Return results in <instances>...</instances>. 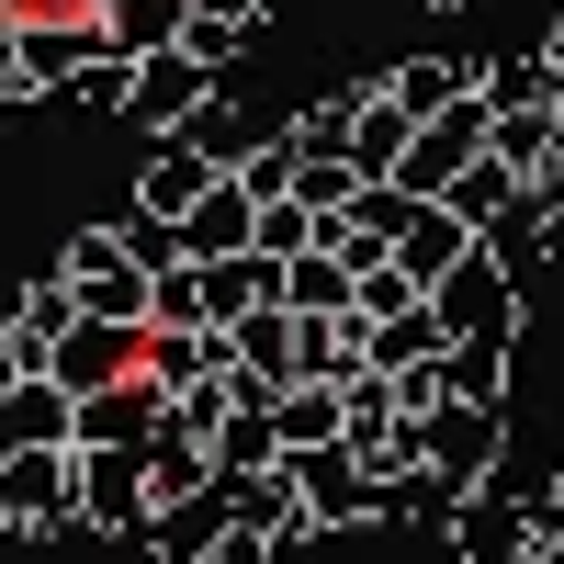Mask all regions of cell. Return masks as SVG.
<instances>
[{
  "mask_svg": "<svg viewBox=\"0 0 564 564\" xmlns=\"http://www.w3.org/2000/svg\"><path fill=\"white\" fill-rule=\"evenodd\" d=\"M0 531H12V542L90 531V508H79V441H0Z\"/></svg>",
  "mask_w": 564,
  "mask_h": 564,
  "instance_id": "1",
  "label": "cell"
},
{
  "mask_svg": "<svg viewBox=\"0 0 564 564\" xmlns=\"http://www.w3.org/2000/svg\"><path fill=\"white\" fill-rule=\"evenodd\" d=\"M102 45V12H45V23H0V102L34 113L79 79V57Z\"/></svg>",
  "mask_w": 564,
  "mask_h": 564,
  "instance_id": "2",
  "label": "cell"
},
{
  "mask_svg": "<svg viewBox=\"0 0 564 564\" xmlns=\"http://www.w3.org/2000/svg\"><path fill=\"white\" fill-rule=\"evenodd\" d=\"M430 305L452 316V339H520V327H531L520 249H508V238H486L475 260H452V271H441V294H430Z\"/></svg>",
  "mask_w": 564,
  "mask_h": 564,
  "instance_id": "3",
  "label": "cell"
},
{
  "mask_svg": "<svg viewBox=\"0 0 564 564\" xmlns=\"http://www.w3.org/2000/svg\"><path fill=\"white\" fill-rule=\"evenodd\" d=\"M79 508H90L102 542H148V520H159L148 441H79Z\"/></svg>",
  "mask_w": 564,
  "mask_h": 564,
  "instance_id": "4",
  "label": "cell"
},
{
  "mask_svg": "<svg viewBox=\"0 0 564 564\" xmlns=\"http://www.w3.org/2000/svg\"><path fill=\"white\" fill-rule=\"evenodd\" d=\"M79 316H90L79 271H68V260H34V271H23V294H12V327H0V372H45Z\"/></svg>",
  "mask_w": 564,
  "mask_h": 564,
  "instance_id": "5",
  "label": "cell"
},
{
  "mask_svg": "<svg viewBox=\"0 0 564 564\" xmlns=\"http://www.w3.org/2000/svg\"><path fill=\"white\" fill-rule=\"evenodd\" d=\"M215 90H226L215 57H193V45H148V57H135V102H124V124H135V135H170V124H193Z\"/></svg>",
  "mask_w": 564,
  "mask_h": 564,
  "instance_id": "6",
  "label": "cell"
},
{
  "mask_svg": "<svg viewBox=\"0 0 564 564\" xmlns=\"http://www.w3.org/2000/svg\"><path fill=\"white\" fill-rule=\"evenodd\" d=\"M430 463H452L463 486H497V475H508V406L441 395V406H430Z\"/></svg>",
  "mask_w": 564,
  "mask_h": 564,
  "instance_id": "7",
  "label": "cell"
},
{
  "mask_svg": "<svg viewBox=\"0 0 564 564\" xmlns=\"http://www.w3.org/2000/svg\"><path fill=\"white\" fill-rule=\"evenodd\" d=\"M45 372H57L68 395H102V384H124V372H148V327H135V316H79Z\"/></svg>",
  "mask_w": 564,
  "mask_h": 564,
  "instance_id": "8",
  "label": "cell"
},
{
  "mask_svg": "<svg viewBox=\"0 0 564 564\" xmlns=\"http://www.w3.org/2000/svg\"><path fill=\"white\" fill-rule=\"evenodd\" d=\"M486 238H497V226H475V215H463V204L441 193V204H417V215H406V238H395V260H406L417 282H430V294H441V271H452V260H475Z\"/></svg>",
  "mask_w": 564,
  "mask_h": 564,
  "instance_id": "9",
  "label": "cell"
},
{
  "mask_svg": "<svg viewBox=\"0 0 564 564\" xmlns=\"http://www.w3.org/2000/svg\"><path fill=\"white\" fill-rule=\"evenodd\" d=\"M452 553H475V564H508V553H531V486H520V475L475 486V508H463Z\"/></svg>",
  "mask_w": 564,
  "mask_h": 564,
  "instance_id": "10",
  "label": "cell"
},
{
  "mask_svg": "<svg viewBox=\"0 0 564 564\" xmlns=\"http://www.w3.org/2000/svg\"><path fill=\"white\" fill-rule=\"evenodd\" d=\"M0 441H79V395L57 372H0Z\"/></svg>",
  "mask_w": 564,
  "mask_h": 564,
  "instance_id": "11",
  "label": "cell"
},
{
  "mask_svg": "<svg viewBox=\"0 0 564 564\" xmlns=\"http://www.w3.org/2000/svg\"><path fill=\"white\" fill-rule=\"evenodd\" d=\"M215 181H226V170H215V159H204L181 124H170V135H148V170H135V193H148L159 215H193V204L215 193Z\"/></svg>",
  "mask_w": 564,
  "mask_h": 564,
  "instance_id": "12",
  "label": "cell"
},
{
  "mask_svg": "<svg viewBox=\"0 0 564 564\" xmlns=\"http://www.w3.org/2000/svg\"><path fill=\"white\" fill-rule=\"evenodd\" d=\"M159 417H170V384H159V372H124V384L79 395V441H148Z\"/></svg>",
  "mask_w": 564,
  "mask_h": 564,
  "instance_id": "13",
  "label": "cell"
},
{
  "mask_svg": "<svg viewBox=\"0 0 564 564\" xmlns=\"http://www.w3.org/2000/svg\"><path fill=\"white\" fill-rule=\"evenodd\" d=\"M181 238H193V260H226V249H260V193H249L238 170H226L215 193H204L193 215H181Z\"/></svg>",
  "mask_w": 564,
  "mask_h": 564,
  "instance_id": "14",
  "label": "cell"
},
{
  "mask_svg": "<svg viewBox=\"0 0 564 564\" xmlns=\"http://www.w3.org/2000/svg\"><path fill=\"white\" fill-rule=\"evenodd\" d=\"M226 531H238V508H226V486H204V497H159V520H148V553H215Z\"/></svg>",
  "mask_w": 564,
  "mask_h": 564,
  "instance_id": "15",
  "label": "cell"
},
{
  "mask_svg": "<svg viewBox=\"0 0 564 564\" xmlns=\"http://www.w3.org/2000/svg\"><path fill=\"white\" fill-rule=\"evenodd\" d=\"M350 90H361V135H350V159H361V170H406V148H417V113L395 102L384 79H350Z\"/></svg>",
  "mask_w": 564,
  "mask_h": 564,
  "instance_id": "16",
  "label": "cell"
},
{
  "mask_svg": "<svg viewBox=\"0 0 564 564\" xmlns=\"http://www.w3.org/2000/svg\"><path fill=\"white\" fill-rule=\"evenodd\" d=\"M282 294H294L305 316H339V305L361 294V260H350V249H327V238H316V249H294V260H282Z\"/></svg>",
  "mask_w": 564,
  "mask_h": 564,
  "instance_id": "17",
  "label": "cell"
},
{
  "mask_svg": "<svg viewBox=\"0 0 564 564\" xmlns=\"http://www.w3.org/2000/svg\"><path fill=\"white\" fill-rule=\"evenodd\" d=\"M57 102H68V113H90V124H102V113L124 124V102H135V57H124V45L102 34V45H90V57H79V79L57 90Z\"/></svg>",
  "mask_w": 564,
  "mask_h": 564,
  "instance_id": "18",
  "label": "cell"
},
{
  "mask_svg": "<svg viewBox=\"0 0 564 564\" xmlns=\"http://www.w3.org/2000/svg\"><path fill=\"white\" fill-rule=\"evenodd\" d=\"M384 90H395L406 113H452L463 90H475V57H395V68H384Z\"/></svg>",
  "mask_w": 564,
  "mask_h": 564,
  "instance_id": "19",
  "label": "cell"
},
{
  "mask_svg": "<svg viewBox=\"0 0 564 564\" xmlns=\"http://www.w3.org/2000/svg\"><path fill=\"white\" fill-rule=\"evenodd\" d=\"M181 135H193V148H204L215 170H249V148H260L271 124H249V113H238V90H215V102H204L193 124H181Z\"/></svg>",
  "mask_w": 564,
  "mask_h": 564,
  "instance_id": "20",
  "label": "cell"
},
{
  "mask_svg": "<svg viewBox=\"0 0 564 564\" xmlns=\"http://www.w3.org/2000/svg\"><path fill=\"white\" fill-rule=\"evenodd\" d=\"M452 204H463V215H475V226H508V215H520V204H531V181H520V170H508V159L486 148L475 170H463V181H452Z\"/></svg>",
  "mask_w": 564,
  "mask_h": 564,
  "instance_id": "21",
  "label": "cell"
},
{
  "mask_svg": "<svg viewBox=\"0 0 564 564\" xmlns=\"http://www.w3.org/2000/svg\"><path fill=\"white\" fill-rule=\"evenodd\" d=\"M316 238H327V204H305V193H271V204H260V249H271V260H294V249H316Z\"/></svg>",
  "mask_w": 564,
  "mask_h": 564,
  "instance_id": "22",
  "label": "cell"
},
{
  "mask_svg": "<svg viewBox=\"0 0 564 564\" xmlns=\"http://www.w3.org/2000/svg\"><path fill=\"white\" fill-rule=\"evenodd\" d=\"M350 135H361V90H327V102L294 124V148L305 159H350Z\"/></svg>",
  "mask_w": 564,
  "mask_h": 564,
  "instance_id": "23",
  "label": "cell"
},
{
  "mask_svg": "<svg viewBox=\"0 0 564 564\" xmlns=\"http://www.w3.org/2000/svg\"><path fill=\"white\" fill-rule=\"evenodd\" d=\"M417 12H441V23H452V12H475V0H417Z\"/></svg>",
  "mask_w": 564,
  "mask_h": 564,
  "instance_id": "24",
  "label": "cell"
}]
</instances>
